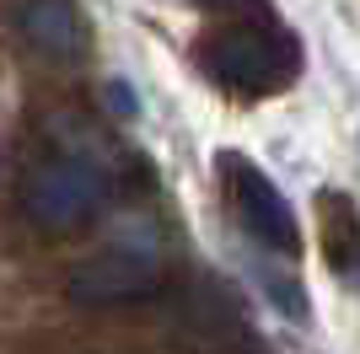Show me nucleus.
Segmentation results:
<instances>
[{"label":"nucleus","instance_id":"obj_1","mask_svg":"<svg viewBox=\"0 0 360 354\" xmlns=\"http://www.w3.org/2000/svg\"><path fill=\"white\" fill-rule=\"evenodd\" d=\"M103 199H108L103 172L91 162H75V156H49L22 183V215L49 236H70L81 225H91Z\"/></svg>","mask_w":360,"mask_h":354},{"label":"nucleus","instance_id":"obj_2","mask_svg":"<svg viewBox=\"0 0 360 354\" xmlns=\"http://www.w3.org/2000/svg\"><path fill=\"white\" fill-rule=\"evenodd\" d=\"M215 166H221V177H226V199L237 209L242 231L253 236L258 247L280 252V258H301V225H296V209H290L285 193L274 188L248 156H237V150H221Z\"/></svg>","mask_w":360,"mask_h":354},{"label":"nucleus","instance_id":"obj_3","mask_svg":"<svg viewBox=\"0 0 360 354\" xmlns=\"http://www.w3.org/2000/svg\"><path fill=\"white\" fill-rule=\"evenodd\" d=\"M162 290V258L150 247H103L70 268L75 306H129Z\"/></svg>","mask_w":360,"mask_h":354},{"label":"nucleus","instance_id":"obj_4","mask_svg":"<svg viewBox=\"0 0 360 354\" xmlns=\"http://www.w3.org/2000/svg\"><path fill=\"white\" fill-rule=\"evenodd\" d=\"M296 59H280V44H274L264 27H221L205 38V70L221 81V86H237V91H274L280 81L290 75Z\"/></svg>","mask_w":360,"mask_h":354},{"label":"nucleus","instance_id":"obj_5","mask_svg":"<svg viewBox=\"0 0 360 354\" xmlns=\"http://www.w3.org/2000/svg\"><path fill=\"white\" fill-rule=\"evenodd\" d=\"M22 32L27 44L49 59H81V16L70 0H27L22 6Z\"/></svg>","mask_w":360,"mask_h":354},{"label":"nucleus","instance_id":"obj_6","mask_svg":"<svg viewBox=\"0 0 360 354\" xmlns=\"http://www.w3.org/2000/svg\"><path fill=\"white\" fill-rule=\"evenodd\" d=\"M205 6H210V0H205Z\"/></svg>","mask_w":360,"mask_h":354}]
</instances>
